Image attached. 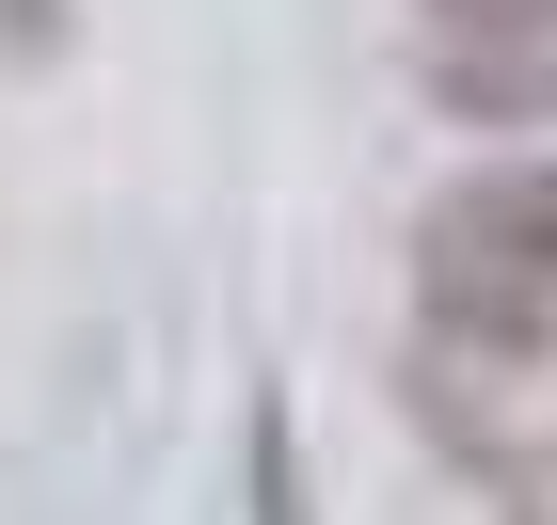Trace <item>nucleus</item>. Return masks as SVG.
I'll return each instance as SVG.
<instances>
[{"instance_id":"obj_1","label":"nucleus","mask_w":557,"mask_h":525,"mask_svg":"<svg viewBox=\"0 0 557 525\" xmlns=\"http://www.w3.org/2000/svg\"><path fill=\"white\" fill-rule=\"evenodd\" d=\"M414 318L446 350H557V160H478L414 223Z\"/></svg>"},{"instance_id":"obj_2","label":"nucleus","mask_w":557,"mask_h":525,"mask_svg":"<svg viewBox=\"0 0 557 525\" xmlns=\"http://www.w3.org/2000/svg\"><path fill=\"white\" fill-rule=\"evenodd\" d=\"M414 80L462 128H557V0H430Z\"/></svg>"},{"instance_id":"obj_3","label":"nucleus","mask_w":557,"mask_h":525,"mask_svg":"<svg viewBox=\"0 0 557 525\" xmlns=\"http://www.w3.org/2000/svg\"><path fill=\"white\" fill-rule=\"evenodd\" d=\"M239 525H319L302 446H287V398H256V414H239Z\"/></svg>"},{"instance_id":"obj_4","label":"nucleus","mask_w":557,"mask_h":525,"mask_svg":"<svg viewBox=\"0 0 557 525\" xmlns=\"http://www.w3.org/2000/svg\"><path fill=\"white\" fill-rule=\"evenodd\" d=\"M0 33H16V48H48V0H0Z\"/></svg>"}]
</instances>
